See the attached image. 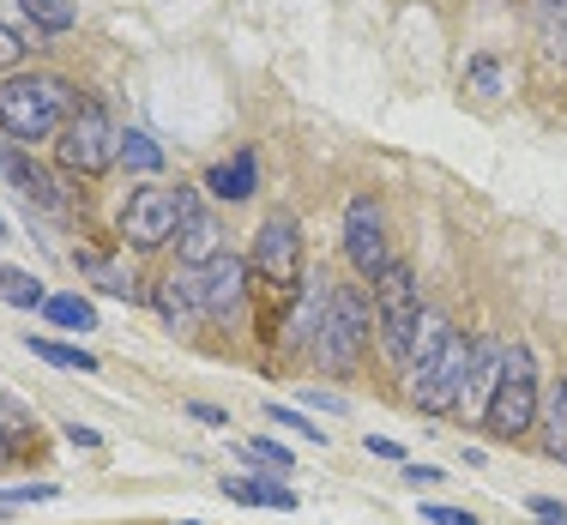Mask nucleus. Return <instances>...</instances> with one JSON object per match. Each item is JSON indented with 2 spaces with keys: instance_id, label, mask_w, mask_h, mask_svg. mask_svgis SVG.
I'll list each match as a JSON object with an SVG mask.
<instances>
[{
  "instance_id": "34",
  "label": "nucleus",
  "mask_w": 567,
  "mask_h": 525,
  "mask_svg": "<svg viewBox=\"0 0 567 525\" xmlns=\"http://www.w3.org/2000/svg\"><path fill=\"white\" fill-rule=\"evenodd\" d=\"M194 416H199V423H224V429H229V416H224L218 405H194Z\"/></svg>"
},
{
  "instance_id": "35",
  "label": "nucleus",
  "mask_w": 567,
  "mask_h": 525,
  "mask_svg": "<svg viewBox=\"0 0 567 525\" xmlns=\"http://www.w3.org/2000/svg\"><path fill=\"white\" fill-rule=\"evenodd\" d=\"M544 7H561V12H567V0H544Z\"/></svg>"
},
{
  "instance_id": "13",
  "label": "nucleus",
  "mask_w": 567,
  "mask_h": 525,
  "mask_svg": "<svg viewBox=\"0 0 567 525\" xmlns=\"http://www.w3.org/2000/svg\"><path fill=\"white\" fill-rule=\"evenodd\" d=\"M0 175H7V182L31 199V206H43V212H61L66 206V194H61L55 175H49L43 164H31L24 152H12V145H0Z\"/></svg>"
},
{
  "instance_id": "30",
  "label": "nucleus",
  "mask_w": 567,
  "mask_h": 525,
  "mask_svg": "<svg viewBox=\"0 0 567 525\" xmlns=\"http://www.w3.org/2000/svg\"><path fill=\"white\" fill-rule=\"evenodd\" d=\"M55 483H19V490H0V502H49Z\"/></svg>"
},
{
  "instance_id": "3",
  "label": "nucleus",
  "mask_w": 567,
  "mask_h": 525,
  "mask_svg": "<svg viewBox=\"0 0 567 525\" xmlns=\"http://www.w3.org/2000/svg\"><path fill=\"white\" fill-rule=\"evenodd\" d=\"M423 290H416V272L404 260H393L381 278H374V332H381L386 362L411 369L416 357V332H423Z\"/></svg>"
},
{
  "instance_id": "24",
  "label": "nucleus",
  "mask_w": 567,
  "mask_h": 525,
  "mask_svg": "<svg viewBox=\"0 0 567 525\" xmlns=\"http://www.w3.org/2000/svg\"><path fill=\"white\" fill-rule=\"evenodd\" d=\"M0 302H12V308H43V302H49V296H43V278L19 272V266H0Z\"/></svg>"
},
{
  "instance_id": "11",
  "label": "nucleus",
  "mask_w": 567,
  "mask_h": 525,
  "mask_svg": "<svg viewBox=\"0 0 567 525\" xmlns=\"http://www.w3.org/2000/svg\"><path fill=\"white\" fill-rule=\"evenodd\" d=\"M175 212H182V230H175V248H182V266H206L224 254V230L199 212L194 187H175Z\"/></svg>"
},
{
  "instance_id": "22",
  "label": "nucleus",
  "mask_w": 567,
  "mask_h": 525,
  "mask_svg": "<svg viewBox=\"0 0 567 525\" xmlns=\"http://www.w3.org/2000/svg\"><path fill=\"white\" fill-rule=\"evenodd\" d=\"M43 315L55 320V327H66V332H97V308H91L85 296H49Z\"/></svg>"
},
{
  "instance_id": "18",
  "label": "nucleus",
  "mask_w": 567,
  "mask_h": 525,
  "mask_svg": "<svg viewBox=\"0 0 567 525\" xmlns=\"http://www.w3.org/2000/svg\"><path fill=\"white\" fill-rule=\"evenodd\" d=\"M537 429H544V453H549V460H567V381L549 387L544 411H537Z\"/></svg>"
},
{
  "instance_id": "31",
  "label": "nucleus",
  "mask_w": 567,
  "mask_h": 525,
  "mask_svg": "<svg viewBox=\"0 0 567 525\" xmlns=\"http://www.w3.org/2000/svg\"><path fill=\"white\" fill-rule=\"evenodd\" d=\"M404 483H411V490H435V483H447V471H435V465H404Z\"/></svg>"
},
{
  "instance_id": "36",
  "label": "nucleus",
  "mask_w": 567,
  "mask_h": 525,
  "mask_svg": "<svg viewBox=\"0 0 567 525\" xmlns=\"http://www.w3.org/2000/svg\"><path fill=\"white\" fill-rule=\"evenodd\" d=\"M0 241H7V218H0Z\"/></svg>"
},
{
  "instance_id": "14",
  "label": "nucleus",
  "mask_w": 567,
  "mask_h": 525,
  "mask_svg": "<svg viewBox=\"0 0 567 525\" xmlns=\"http://www.w3.org/2000/svg\"><path fill=\"white\" fill-rule=\"evenodd\" d=\"M327 302H332L327 278H302V302L290 308V320H284V350H308V344H315L320 320H327Z\"/></svg>"
},
{
  "instance_id": "37",
  "label": "nucleus",
  "mask_w": 567,
  "mask_h": 525,
  "mask_svg": "<svg viewBox=\"0 0 567 525\" xmlns=\"http://www.w3.org/2000/svg\"><path fill=\"white\" fill-rule=\"evenodd\" d=\"M182 525H194V519H182Z\"/></svg>"
},
{
  "instance_id": "26",
  "label": "nucleus",
  "mask_w": 567,
  "mask_h": 525,
  "mask_svg": "<svg viewBox=\"0 0 567 525\" xmlns=\"http://www.w3.org/2000/svg\"><path fill=\"white\" fill-rule=\"evenodd\" d=\"M248 460H260V465H272V471H290V447L272 441V435H254L248 441Z\"/></svg>"
},
{
  "instance_id": "4",
  "label": "nucleus",
  "mask_w": 567,
  "mask_h": 525,
  "mask_svg": "<svg viewBox=\"0 0 567 525\" xmlns=\"http://www.w3.org/2000/svg\"><path fill=\"white\" fill-rule=\"evenodd\" d=\"M369 327H374V308H369V296H362L357 285H339L332 290V302H327V320H320V332H315V357H320V369H332V374H350L362 362V344H369Z\"/></svg>"
},
{
  "instance_id": "12",
  "label": "nucleus",
  "mask_w": 567,
  "mask_h": 525,
  "mask_svg": "<svg viewBox=\"0 0 567 525\" xmlns=\"http://www.w3.org/2000/svg\"><path fill=\"white\" fill-rule=\"evenodd\" d=\"M502 369H507V344H489L483 339L477 344V362H471V374H465V393H458V416H489V399H495V387H502Z\"/></svg>"
},
{
  "instance_id": "27",
  "label": "nucleus",
  "mask_w": 567,
  "mask_h": 525,
  "mask_svg": "<svg viewBox=\"0 0 567 525\" xmlns=\"http://www.w3.org/2000/svg\"><path fill=\"white\" fill-rule=\"evenodd\" d=\"M272 423H278V429H296L302 441H320V447H327V429H315L302 411H290V405H272Z\"/></svg>"
},
{
  "instance_id": "7",
  "label": "nucleus",
  "mask_w": 567,
  "mask_h": 525,
  "mask_svg": "<svg viewBox=\"0 0 567 525\" xmlns=\"http://www.w3.org/2000/svg\"><path fill=\"white\" fill-rule=\"evenodd\" d=\"M182 290L194 296L199 320H229L248 302V260L218 254V260H206V266H182Z\"/></svg>"
},
{
  "instance_id": "5",
  "label": "nucleus",
  "mask_w": 567,
  "mask_h": 525,
  "mask_svg": "<svg viewBox=\"0 0 567 525\" xmlns=\"http://www.w3.org/2000/svg\"><path fill=\"white\" fill-rule=\"evenodd\" d=\"M55 157H61L66 175H103L110 164H121V127H115V115L103 110L97 97H85L73 110V121L61 127Z\"/></svg>"
},
{
  "instance_id": "29",
  "label": "nucleus",
  "mask_w": 567,
  "mask_h": 525,
  "mask_svg": "<svg viewBox=\"0 0 567 525\" xmlns=\"http://www.w3.org/2000/svg\"><path fill=\"white\" fill-rule=\"evenodd\" d=\"M423 519H429V525H477V519L465 514V507H441V502H429Z\"/></svg>"
},
{
  "instance_id": "8",
  "label": "nucleus",
  "mask_w": 567,
  "mask_h": 525,
  "mask_svg": "<svg viewBox=\"0 0 567 525\" xmlns=\"http://www.w3.org/2000/svg\"><path fill=\"white\" fill-rule=\"evenodd\" d=\"M248 266H254V272H260L272 290H296V285H302V224H296L290 212H272V218L254 230Z\"/></svg>"
},
{
  "instance_id": "23",
  "label": "nucleus",
  "mask_w": 567,
  "mask_h": 525,
  "mask_svg": "<svg viewBox=\"0 0 567 525\" xmlns=\"http://www.w3.org/2000/svg\"><path fill=\"white\" fill-rule=\"evenodd\" d=\"M24 7V19H31V31H73V19H79V7L73 0H19Z\"/></svg>"
},
{
  "instance_id": "20",
  "label": "nucleus",
  "mask_w": 567,
  "mask_h": 525,
  "mask_svg": "<svg viewBox=\"0 0 567 525\" xmlns=\"http://www.w3.org/2000/svg\"><path fill=\"white\" fill-rule=\"evenodd\" d=\"M24 350H31V357H43V362H55V369L97 374V357H91V350H79V344H55V339H43V332H24Z\"/></svg>"
},
{
  "instance_id": "17",
  "label": "nucleus",
  "mask_w": 567,
  "mask_h": 525,
  "mask_svg": "<svg viewBox=\"0 0 567 525\" xmlns=\"http://www.w3.org/2000/svg\"><path fill=\"white\" fill-rule=\"evenodd\" d=\"M152 302H157V315H164L175 332H194L199 327V308H194V296L182 290V272H169L164 285L152 290Z\"/></svg>"
},
{
  "instance_id": "6",
  "label": "nucleus",
  "mask_w": 567,
  "mask_h": 525,
  "mask_svg": "<svg viewBox=\"0 0 567 525\" xmlns=\"http://www.w3.org/2000/svg\"><path fill=\"white\" fill-rule=\"evenodd\" d=\"M537 411H544V393H537V362L525 344H507V369H502V387H495L489 399V416H483V429H489L495 441H519L525 429H537Z\"/></svg>"
},
{
  "instance_id": "33",
  "label": "nucleus",
  "mask_w": 567,
  "mask_h": 525,
  "mask_svg": "<svg viewBox=\"0 0 567 525\" xmlns=\"http://www.w3.org/2000/svg\"><path fill=\"white\" fill-rule=\"evenodd\" d=\"M66 441H73V447H97V429H91V423H66Z\"/></svg>"
},
{
  "instance_id": "2",
  "label": "nucleus",
  "mask_w": 567,
  "mask_h": 525,
  "mask_svg": "<svg viewBox=\"0 0 567 525\" xmlns=\"http://www.w3.org/2000/svg\"><path fill=\"white\" fill-rule=\"evenodd\" d=\"M73 85L55 73H12L0 79V133L19 145H37V140H55V133L73 121Z\"/></svg>"
},
{
  "instance_id": "10",
  "label": "nucleus",
  "mask_w": 567,
  "mask_h": 525,
  "mask_svg": "<svg viewBox=\"0 0 567 525\" xmlns=\"http://www.w3.org/2000/svg\"><path fill=\"white\" fill-rule=\"evenodd\" d=\"M182 230V212H175V194L169 187H140V194L121 206V236L133 241V248H164V241Z\"/></svg>"
},
{
  "instance_id": "21",
  "label": "nucleus",
  "mask_w": 567,
  "mask_h": 525,
  "mask_svg": "<svg viewBox=\"0 0 567 525\" xmlns=\"http://www.w3.org/2000/svg\"><path fill=\"white\" fill-rule=\"evenodd\" d=\"M121 164H127L133 175H157V169H164V145H157L152 133L127 127V133H121Z\"/></svg>"
},
{
  "instance_id": "32",
  "label": "nucleus",
  "mask_w": 567,
  "mask_h": 525,
  "mask_svg": "<svg viewBox=\"0 0 567 525\" xmlns=\"http://www.w3.org/2000/svg\"><path fill=\"white\" fill-rule=\"evenodd\" d=\"M302 405L308 411H344V399L339 393H320V387H315V393H302Z\"/></svg>"
},
{
  "instance_id": "15",
  "label": "nucleus",
  "mask_w": 567,
  "mask_h": 525,
  "mask_svg": "<svg viewBox=\"0 0 567 525\" xmlns=\"http://www.w3.org/2000/svg\"><path fill=\"white\" fill-rule=\"evenodd\" d=\"M212 199H229V206H241V199H254V187H260V164H254V152H236L224 157L218 169L206 175Z\"/></svg>"
},
{
  "instance_id": "1",
  "label": "nucleus",
  "mask_w": 567,
  "mask_h": 525,
  "mask_svg": "<svg viewBox=\"0 0 567 525\" xmlns=\"http://www.w3.org/2000/svg\"><path fill=\"white\" fill-rule=\"evenodd\" d=\"M471 362H477V344H471L465 332H453L447 320L429 308L423 332H416V357H411V369H404V381H411V405L429 411V416L458 411V393H465Z\"/></svg>"
},
{
  "instance_id": "16",
  "label": "nucleus",
  "mask_w": 567,
  "mask_h": 525,
  "mask_svg": "<svg viewBox=\"0 0 567 525\" xmlns=\"http://www.w3.org/2000/svg\"><path fill=\"white\" fill-rule=\"evenodd\" d=\"M224 495L229 502H248V507H278V514L296 507V495L284 490V483H272V477H224Z\"/></svg>"
},
{
  "instance_id": "19",
  "label": "nucleus",
  "mask_w": 567,
  "mask_h": 525,
  "mask_svg": "<svg viewBox=\"0 0 567 525\" xmlns=\"http://www.w3.org/2000/svg\"><path fill=\"white\" fill-rule=\"evenodd\" d=\"M79 272L85 278H97L110 296H121V302H140V278L127 272V266H115V260H103V254H79Z\"/></svg>"
},
{
  "instance_id": "28",
  "label": "nucleus",
  "mask_w": 567,
  "mask_h": 525,
  "mask_svg": "<svg viewBox=\"0 0 567 525\" xmlns=\"http://www.w3.org/2000/svg\"><path fill=\"white\" fill-rule=\"evenodd\" d=\"M24 49H31V43H24L19 31H7V24H0V66H19Z\"/></svg>"
},
{
  "instance_id": "25",
  "label": "nucleus",
  "mask_w": 567,
  "mask_h": 525,
  "mask_svg": "<svg viewBox=\"0 0 567 525\" xmlns=\"http://www.w3.org/2000/svg\"><path fill=\"white\" fill-rule=\"evenodd\" d=\"M465 85L477 91V97H507V66L495 61V55H477L465 66Z\"/></svg>"
},
{
  "instance_id": "9",
  "label": "nucleus",
  "mask_w": 567,
  "mask_h": 525,
  "mask_svg": "<svg viewBox=\"0 0 567 525\" xmlns=\"http://www.w3.org/2000/svg\"><path fill=\"white\" fill-rule=\"evenodd\" d=\"M344 254L369 285L393 266V254H386V218H381V206H374L369 194H357L344 206Z\"/></svg>"
}]
</instances>
